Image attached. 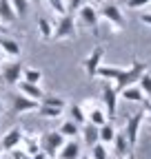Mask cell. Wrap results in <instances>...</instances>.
Instances as JSON below:
<instances>
[{
    "label": "cell",
    "instance_id": "1",
    "mask_svg": "<svg viewBox=\"0 0 151 159\" xmlns=\"http://www.w3.org/2000/svg\"><path fill=\"white\" fill-rule=\"evenodd\" d=\"M142 73H147V62H140V60H134L131 62V66L129 69H122L120 71V75L113 80V89L118 91V95H120V91L122 89H127V86H134V84H138V80H140V75Z\"/></svg>",
    "mask_w": 151,
    "mask_h": 159
},
{
    "label": "cell",
    "instance_id": "2",
    "mask_svg": "<svg viewBox=\"0 0 151 159\" xmlns=\"http://www.w3.org/2000/svg\"><path fill=\"white\" fill-rule=\"evenodd\" d=\"M76 35H78V31H76V20L71 13H65L60 16V20L53 25V38L58 40V42H65V40H73Z\"/></svg>",
    "mask_w": 151,
    "mask_h": 159
},
{
    "label": "cell",
    "instance_id": "3",
    "mask_svg": "<svg viewBox=\"0 0 151 159\" xmlns=\"http://www.w3.org/2000/svg\"><path fill=\"white\" fill-rule=\"evenodd\" d=\"M62 144H65V137L60 135V130H47L40 137V150L49 159H53L56 155H58V150L62 148Z\"/></svg>",
    "mask_w": 151,
    "mask_h": 159
},
{
    "label": "cell",
    "instance_id": "4",
    "mask_svg": "<svg viewBox=\"0 0 151 159\" xmlns=\"http://www.w3.org/2000/svg\"><path fill=\"white\" fill-rule=\"evenodd\" d=\"M142 122H144V113L142 111H138V113H134L127 122H124V137H127V142H129V146L134 148L136 144H138V137H140V126H142Z\"/></svg>",
    "mask_w": 151,
    "mask_h": 159
},
{
    "label": "cell",
    "instance_id": "5",
    "mask_svg": "<svg viewBox=\"0 0 151 159\" xmlns=\"http://www.w3.org/2000/svg\"><path fill=\"white\" fill-rule=\"evenodd\" d=\"M102 60H105V49H102V44H96L91 49V53L85 57V73H87V77L89 80H93L96 77V73H98V69H100V64H102Z\"/></svg>",
    "mask_w": 151,
    "mask_h": 159
},
{
    "label": "cell",
    "instance_id": "6",
    "mask_svg": "<svg viewBox=\"0 0 151 159\" xmlns=\"http://www.w3.org/2000/svg\"><path fill=\"white\" fill-rule=\"evenodd\" d=\"M78 18H80V22L93 33V35H98V25H100V16H98V9L96 7H91V5H82L78 9Z\"/></svg>",
    "mask_w": 151,
    "mask_h": 159
},
{
    "label": "cell",
    "instance_id": "7",
    "mask_svg": "<svg viewBox=\"0 0 151 159\" xmlns=\"http://www.w3.org/2000/svg\"><path fill=\"white\" fill-rule=\"evenodd\" d=\"M98 16L105 20V22H111V25H116L120 31L127 27V20L122 16V9L118 5H105L102 9H98Z\"/></svg>",
    "mask_w": 151,
    "mask_h": 159
},
{
    "label": "cell",
    "instance_id": "8",
    "mask_svg": "<svg viewBox=\"0 0 151 159\" xmlns=\"http://www.w3.org/2000/svg\"><path fill=\"white\" fill-rule=\"evenodd\" d=\"M102 104H105V113L107 117H113L118 111V91L113 89L111 82H105L102 84Z\"/></svg>",
    "mask_w": 151,
    "mask_h": 159
},
{
    "label": "cell",
    "instance_id": "9",
    "mask_svg": "<svg viewBox=\"0 0 151 159\" xmlns=\"http://www.w3.org/2000/svg\"><path fill=\"white\" fill-rule=\"evenodd\" d=\"M22 62H7L5 66H2V71H0V75H2V80H5V84H9V86H16L18 82L22 80Z\"/></svg>",
    "mask_w": 151,
    "mask_h": 159
},
{
    "label": "cell",
    "instance_id": "10",
    "mask_svg": "<svg viewBox=\"0 0 151 159\" xmlns=\"http://www.w3.org/2000/svg\"><path fill=\"white\" fill-rule=\"evenodd\" d=\"M22 137H25V130L20 128V126H13V128H9L5 135H2V139H0V146H2V150H13V148H18L22 144Z\"/></svg>",
    "mask_w": 151,
    "mask_h": 159
},
{
    "label": "cell",
    "instance_id": "11",
    "mask_svg": "<svg viewBox=\"0 0 151 159\" xmlns=\"http://www.w3.org/2000/svg\"><path fill=\"white\" fill-rule=\"evenodd\" d=\"M38 106H40V102H36V99H29V97H25V95H20V93L13 97V113H16V115L33 113V111H38Z\"/></svg>",
    "mask_w": 151,
    "mask_h": 159
},
{
    "label": "cell",
    "instance_id": "12",
    "mask_svg": "<svg viewBox=\"0 0 151 159\" xmlns=\"http://www.w3.org/2000/svg\"><path fill=\"white\" fill-rule=\"evenodd\" d=\"M16 86H18V93H20V95H25L29 99H36V102H40V97L45 95V91L40 89V84H29V82H25V80H20Z\"/></svg>",
    "mask_w": 151,
    "mask_h": 159
},
{
    "label": "cell",
    "instance_id": "13",
    "mask_svg": "<svg viewBox=\"0 0 151 159\" xmlns=\"http://www.w3.org/2000/svg\"><path fill=\"white\" fill-rule=\"evenodd\" d=\"M58 159H80V144L76 139H65L62 148L58 150Z\"/></svg>",
    "mask_w": 151,
    "mask_h": 159
},
{
    "label": "cell",
    "instance_id": "14",
    "mask_svg": "<svg viewBox=\"0 0 151 159\" xmlns=\"http://www.w3.org/2000/svg\"><path fill=\"white\" fill-rule=\"evenodd\" d=\"M0 49H2L9 57H18L22 51L20 42H18L16 38H9V35H0Z\"/></svg>",
    "mask_w": 151,
    "mask_h": 159
},
{
    "label": "cell",
    "instance_id": "15",
    "mask_svg": "<svg viewBox=\"0 0 151 159\" xmlns=\"http://www.w3.org/2000/svg\"><path fill=\"white\" fill-rule=\"evenodd\" d=\"M116 126H113L111 122H107V124H102V126H98V142L100 144H105V146H109V144H113V139H116Z\"/></svg>",
    "mask_w": 151,
    "mask_h": 159
},
{
    "label": "cell",
    "instance_id": "16",
    "mask_svg": "<svg viewBox=\"0 0 151 159\" xmlns=\"http://www.w3.org/2000/svg\"><path fill=\"white\" fill-rule=\"evenodd\" d=\"M16 20H18V16H16L11 2H9V0H0V22L9 27V25L16 22Z\"/></svg>",
    "mask_w": 151,
    "mask_h": 159
},
{
    "label": "cell",
    "instance_id": "17",
    "mask_svg": "<svg viewBox=\"0 0 151 159\" xmlns=\"http://www.w3.org/2000/svg\"><path fill=\"white\" fill-rule=\"evenodd\" d=\"M80 135H82V142L91 148L93 144H98V126H93V124H85V126H80Z\"/></svg>",
    "mask_w": 151,
    "mask_h": 159
},
{
    "label": "cell",
    "instance_id": "18",
    "mask_svg": "<svg viewBox=\"0 0 151 159\" xmlns=\"http://www.w3.org/2000/svg\"><path fill=\"white\" fill-rule=\"evenodd\" d=\"M20 148H22V150H25L29 157H33L36 152H40V142H38V137H36V135H29V133H25Z\"/></svg>",
    "mask_w": 151,
    "mask_h": 159
},
{
    "label": "cell",
    "instance_id": "19",
    "mask_svg": "<svg viewBox=\"0 0 151 159\" xmlns=\"http://www.w3.org/2000/svg\"><path fill=\"white\" fill-rule=\"evenodd\" d=\"M120 66H111V64H100V69H98V73H96V77H100V80H105V82H113L118 75H120Z\"/></svg>",
    "mask_w": 151,
    "mask_h": 159
},
{
    "label": "cell",
    "instance_id": "20",
    "mask_svg": "<svg viewBox=\"0 0 151 159\" xmlns=\"http://www.w3.org/2000/svg\"><path fill=\"white\" fill-rule=\"evenodd\" d=\"M120 95H122V99H127V102H136V104L144 102V93H142V91L138 89V84L122 89V91H120Z\"/></svg>",
    "mask_w": 151,
    "mask_h": 159
},
{
    "label": "cell",
    "instance_id": "21",
    "mask_svg": "<svg viewBox=\"0 0 151 159\" xmlns=\"http://www.w3.org/2000/svg\"><path fill=\"white\" fill-rule=\"evenodd\" d=\"M69 115H71V122H76L78 126H85L87 124V113L80 104H71L69 106Z\"/></svg>",
    "mask_w": 151,
    "mask_h": 159
},
{
    "label": "cell",
    "instance_id": "22",
    "mask_svg": "<svg viewBox=\"0 0 151 159\" xmlns=\"http://www.w3.org/2000/svg\"><path fill=\"white\" fill-rule=\"evenodd\" d=\"M58 130H60V135H62L65 139H76V137L80 135V126L76 124V122H71V119H69V122H65Z\"/></svg>",
    "mask_w": 151,
    "mask_h": 159
},
{
    "label": "cell",
    "instance_id": "23",
    "mask_svg": "<svg viewBox=\"0 0 151 159\" xmlns=\"http://www.w3.org/2000/svg\"><path fill=\"white\" fill-rule=\"evenodd\" d=\"M38 33L42 40H51L53 38V22L47 18H38Z\"/></svg>",
    "mask_w": 151,
    "mask_h": 159
},
{
    "label": "cell",
    "instance_id": "24",
    "mask_svg": "<svg viewBox=\"0 0 151 159\" xmlns=\"http://www.w3.org/2000/svg\"><path fill=\"white\" fill-rule=\"evenodd\" d=\"M22 80L29 84H40V80H42V71L40 69H33V66H25L22 69Z\"/></svg>",
    "mask_w": 151,
    "mask_h": 159
},
{
    "label": "cell",
    "instance_id": "25",
    "mask_svg": "<svg viewBox=\"0 0 151 159\" xmlns=\"http://www.w3.org/2000/svg\"><path fill=\"white\" fill-rule=\"evenodd\" d=\"M40 104H42V106L60 108V111H65V108H67V102H65L62 97H58V95H42V97H40Z\"/></svg>",
    "mask_w": 151,
    "mask_h": 159
},
{
    "label": "cell",
    "instance_id": "26",
    "mask_svg": "<svg viewBox=\"0 0 151 159\" xmlns=\"http://www.w3.org/2000/svg\"><path fill=\"white\" fill-rule=\"evenodd\" d=\"M113 148H116V152H118L120 157H124V155L131 150V146H129V142H127L124 133H116V139H113Z\"/></svg>",
    "mask_w": 151,
    "mask_h": 159
},
{
    "label": "cell",
    "instance_id": "27",
    "mask_svg": "<svg viewBox=\"0 0 151 159\" xmlns=\"http://www.w3.org/2000/svg\"><path fill=\"white\" fill-rule=\"evenodd\" d=\"M38 115L40 117H45V119H58L60 115H62V111L60 108H53V106H38Z\"/></svg>",
    "mask_w": 151,
    "mask_h": 159
},
{
    "label": "cell",
    "instance_id": "28",
    "mask_svg": "<svg viewBox=\"0 0 151 159\" xmlns=\"http://www.w3.org/2000/svg\"><path fill=\"white\" fill-rule=\"evenodd\" d=\"M89 150H91V152H89L91 159H109V150H107V146L100 144V142H98V144H93Z\"/></svg>",
    "mask_w": 151,
    "mask_h": 159
},
{
    "label": "cell",
    "instance_id": "29",
    "mask_svg": "<svg viewBox=\"0 0 151 159\" xmlns=\"http://www.w3.org/2000/svg\"><path fill=\"white\" fill-rule=\"evenodd\" d=\"M138 89L144 93V97H151V73H142L140 80H138Z\"/></svg>",
    "mask_w": 151,
    "mask_h": 159
},
{
    "label": "cell",
    "instance_id": "30",
    "mask_svg": "<svg viewBox=\"0 0 151 159\" xmlns=\"http://www.w3.org/2000/svg\"><path fill=\"white\" fill-rule=\"evenodd\" d=\"M9 2H11V7H13L16 16L25 18V16L29 13V0H9Z\"/></svg>",
    "mask_w": 151,
    "mask_h": 159
},
{
    "label": "cell",
    "instance_id": "31",
    "mask_svg": "<svg viewBox=\"0 0 151 159\" xmlns=\"http://www.w3.org/2000/svg\"><path fill=\"white\" fill-rule=\"evenodd\" d=\"M47 5L51 7L53 13H58V16H65L67 13V2H65V0H47Z\"/></svg>",
    "mask_w": 151,
    "mask_h": 159
},
{
    "label": "cell",
    "instance_id": "32",
    "mask_svg": "<svg viewBox=\"0 0 151 159\" xmlns=\"http://www.w3.org/2000/svg\"><path fill=\"white\" fill-rule=\"evenodd\" d=\"M149 5H151V0H127L129 9H147Z\"/></svg>",
    "mask_w": 151,
    "mask_h": 159
},
{
    "label": "cell",
    "instance_id": "33",
    "mask_svg": "<svg viewBox=\"0 0 151 159\" xmlns=\"http://www.w3.org/2000/svg\"><path fill=\"white\" fill-rule=\"evenodd\" d=\"M85 5V0H69V2H67V13H76V11H78L80 7Z\"/></svg>",
    "mask_w": 151,
    "mask_h": 159
},
{
    "label": "cell",
    "instance_id": "34",
    "mask_svg": "<svg viewBox=\"0 0 151 159\" xmlns=\"http://www.w3.org/2000/svg\"><path fill=\"white\" fill-rule=\"evenodd\" d=\"M9 155H11V159H29V155L18 146V148H13V150H9Z\"/></svg>",
    "mask_w": 151,
    "mask_h": 159
},
{
    "label": "cell",
    "instance_id": "35",
    "mask_svg": "<svg viewBox=\"0 0 151 159\" xmlns=\"http://www.w3.org/2000/svg\"><path fill=\"white\" fill-rule=\"evenodd\" d=\"M140 22H142V25H147V27H151V11L140 13Z\"/></svg>",
    "mask_w": 151,
    "mask_h": 159
},
{
    "label": "cell",
    "instance_id": "36",
    "mask_svg": "<svg viewBox=\"0 0 151 159\" xmlns=\"http://www.w3.org/2000/svg\"><path fill=\"white\" fill-rule=\"evenodd\" d=\"M142 113H144V117L151 119V102H149V99H147V102H142Z\"/></svg>",
    "mask_w": 151,
    "mask_h": 159
},
{
    "label": "cell",
    "instance_id": "37",
    "mask_svg": "<svg viewBox=\"0 0 151 159\" xmlns=\"http://www.w3.org/2000/svg\"><path fill=\"white\" fill-rule=\"evenodd\" d=\"M29 159H49V157H47V155L40 150V152H36V155H33V157H29Z\"/></svg>",
    "mask_w": 151,
    "mask_h": 159
},
{
    "label": "cell",
    "instance_id": "38",
    "mask_svg": "<svg viewBox=\"0 0 151 159\" xmlns=\"http://www.w3.org/2000/svg\"><path fill=\"white\" fill-rule=\"evenodd\" d=\"M7 33H9V27L0 22V35H7Z\"/></svg>",
    "mask_w": 151,
    "mask_h": 159
},
{
    "label": "cell",
    "instance_id": "39",
    "mask_svg": "<svg viewBox=\"0 0 151 159\" xmlns=\"http://www.w3.org/2000/svg\"><path fill=\"white\" fill-rule=\"evenodd\" d=\"M0 62H9V55H7L2 49H0Z\"/></svg>",
    "mask_w": 151,
    "mask_h": 159
},
{
    "label": "cell",
    "instance_id": "40",
    "mask_svg": "<svg viewBox=\"0 0 151 159\" xmlns=\"http://www.w3.org/2000/svg\"><path fill=\"white\" fill-rule=\"evenodd\" d=\"M91 2H93V5H102V2H105V0H91Z\"/></svg>",
    "mask_w": 151,
    "mask_h": 159
},
{
    "label": "cell",
    "instance_id": "41",
    "mask_svg": "<svg viewBox=\"0 0 151 159\" xmlns=\"http://www.w3.org/2000/svg\"><path fill=\"white\" fill-rule=\"evenodd\" d=\"M2 108H5V106H2V99H0V113H2Z\"/></svg>",
    "mask_w": 151,
    "mask_h": 159
},
{
    "label": "cell",
    "instance_id": "42",
    "mask_svg": "<svg viewBox=\"0 0 151 159\" xmlns=\"http://www.w3.org/2000/svg\"><path fill=\"white\" fill-rule=\"evenodd\" d=\"M2 152H5V150H2V146H0V157H2Z\"/></svg>",
    "mask_w": 151,
    "mask_h": 159
},
{
    "label": "cell",
    "instance_id": "43",
    "mask_svg": "<svg viewBox=\"0 0 151 159\" xmlns=\"http://www.w3.org/2000/svg\"><path fill=\"white\" fill-rule=\"evenodd\" d=\"M118 159H129V157H127V155H124V157H118Z\"/></svg>",
    "mask_w": 151,
    "mask_h": 159
},
{
    "label": "cell",
    "instance_id": "44",
    "mask_svg": "<svg viewBox=\"0 0 151 159\" xmlns=\"http://www.w3.org/2000/svg\"><path fill=\"white\" fill-rule=\"evenodd\" d=\"M80 159H91V157H89V155H87V157H80Z\"/></svg>",
    "mask_w": 151,
    "mask_h": 159
},
{
    "label": "cell",
    "instance_id": "45",
    "mask_svg": "<svg viewBox=\"0 0 151 159\" xmlns=\"http://www.w3.org/2000/svg\"><path fill=\"white\" fill-rule=\"evenodd\" d=\"M29 2H40V0H29Z\"/></svg>",
    "mask_w": 151,
    "mask_h": 159
},
{
    "label": "cell",
    "instance_id": "46",
    "mask_svg": "<svg viewBox=\"0 0 151 159\" xmlns=\"http://www.w3.org/2000/svg\"><path fill=\"white\" fill-rule=\"evenodd\" d=\"M147 99H149V102H151V97H147Z\"/></svg>",
    "mask_w": 151,
    "mask_h": 159
},
{
    "label": "cell",
    "instance_id": "47",
    "mask_svg": "<svg viewBox=\"0 0 151 159\" xmlns=\"http://www.w3.org/2000/svg\"><path fill=\"white\" fill-rule=\"evenodd\" d=\"M53 159H58V157H53Z\"/></svg>",
    "mask_w": 151,
    "mask_h": 159
}]
</instances>
